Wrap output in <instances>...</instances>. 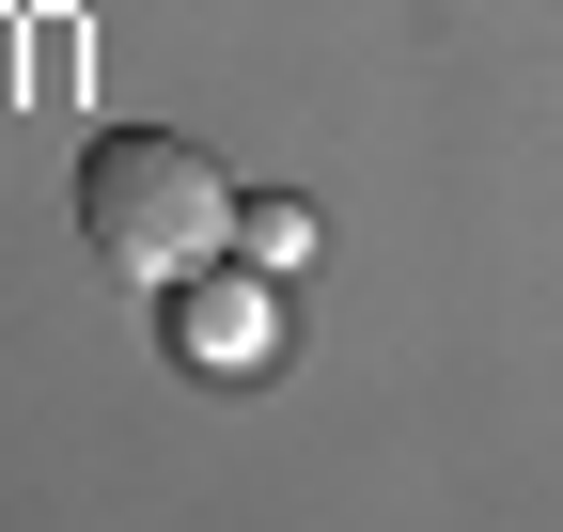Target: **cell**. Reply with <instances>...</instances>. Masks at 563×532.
Instances as JSON below:
<instances>
[{
    "label": "cell",
    "mask_w": 563,
    "mask_h": 532,
    "mask_svg": "<svg viewBox=\"0 0 563 532\" xmlns=\"http://www.w3.org/2000/svg\"><path fill=\"white\" fill-rule=\"evenodd\" d=\"M235 204L251 188L203 157L188 125H95L79 142V235H95V266H125V282H157V298L235 251Z\"/></svg>",
    "instance_id": "cell-1"
},
{
    "label": "cell",
    "mask_w": 563,
    "mask_h": 532,
    "mask_svg": "<svg viewBox=\"0 0 563 532\" xmlns=\"http://www.w3.org/2000/svg\"><path fill=\"white\" fill-rule=\"evenodd\" d=\"M235 251H251V266H298V251H313V220H298V204H266V188H251V204H235Z\"/></svg>",
    "instance_id": "cell-3"
},
{
    "label": "cell",
    "mask_w": 563,
    "mask_h": 532,
    "mask_svg": "<svg viewBox=\"0 0 563 532\" xmlns=\"http://www.w3.org/2000/svg\"><path fill=\"white\" fill-rule=\"evenodd\" d=\"M173 361H188V376H251V361H266V282L188 266V282H173Z\"/></svg>",
    "instance_id": "cell-2"
}]
</instances>
